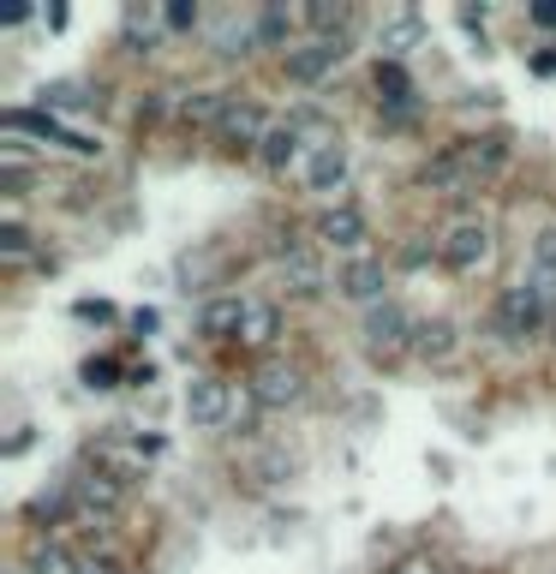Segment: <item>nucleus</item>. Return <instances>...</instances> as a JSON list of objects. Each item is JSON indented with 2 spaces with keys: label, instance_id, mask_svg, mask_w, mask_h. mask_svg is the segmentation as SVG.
I'll use <instances>...</instances> for the list:
<instances>
[{
  "label": "nucleus",
  "instance_id": "30",
  "mask_svg": "<svg viewBox=\"0 0 556 574\" xmlns=\"http://www.w3.org/2000/svg\"><path fill=\"white\" fill-rule=\"evenodd\" d=\"M162 24H168V31H192V24H198V7H192V0H174V7L162 12Z\"/></svg>",
  "mask_w": 556,
  "mask_h": 574
},
{
  "label": "nucleus",
  "instance_id": "11",
  "mask_svg": "<svg viewBox=\"0 0 556 574\" xmlns=\"http://www.w3.org/2000/svg\"><path fill=\"white\" fill-rule=\"evenodd\" d=\"M377 96H384L389 121H407V114H413V79H407L401 61H377Z\"/></svg>",
  "mask_w": 556,
  "mask_h": 574
},
{
  "label": "nucleus",
  "instance_id": "20",
  "mask_svg": "<svg viewBox=\"0 0 556 574\" xmlns=\"http://www.w3.org/2000/svg\"><path fill=\"white\" fill-rule=\"evenodd\" d=\"M258 156L270 161V168H287V161L300 156V126L287 121V126H270V138L258 144Z\"/></svg>",
  "mask_w": 556,
  "mask_h": 574
},
{
  "label": "nucleus",
  "instance_id": "21",
  "mask_svg": "<svg viewBox=\"0 0 556 574\" xmlns=\"http://www.w3.org/2000/svg\"><path fill=\"white\" fill-rule=\"evenodd\" d=\"M287 36H294V12L263 7L258 12V42H263V49H287Z\"/></svg>",
  "mask_w": 556,
  "mask_h": 574
},
{
  "label": "nucleus",
  "instance_id": "15",
  "mask_svg": "<svg viewBox=\"0 0 556 574\" xmlns=\"http://www.w3.org/2000/svg\"><path fill=\"white\" fill-rule=\"evenodd\" d=\"M245 312H252V305H240V300H210L203 317H198V330L210 335V342H228V335L245 330Z\"/></svg>",
  "mask_w": 556,
  "mask_h": 574
},
{
  "label": "nucleus",
  "instance_id": "29",
  "mask_svg": "<svg viewBox=\"0 0 556 574\" xmlns=\"http://www.w3.org/2000/svg\"><path fill=\"white\" fill-rule=\"evenodd\" d=\"M0 258H31V233H24L19 222L0 228Z\"/></svg>",
  "mask_w": 556,
  "mask_h": 574
},
{
  "label": "nucleus",
  "instance_id": "36",
  "mask_svg": "<svg viewBox=\"0 0 556 574\" xmlns=\"http://www.w3.org/2000/svg\"><path fill=\"white\" fill-rule=\"evenodd\" d=\"M19 574H31V568H19Z\"/></svg>",
  "mask_w": 556,
  "mask_h": 574
},
{
  "label": "nucleus",
  "instance_id": "17",
  "mask_svg": "<svg viewBox=\"0 0 556 574\" xmlns=\"http://www.w3.org/2000/svg\"><path fill=\"white\" fill-rule=\"evenodd\" d=\"M413 353H419V359H449V353H455V323H443V317L419 323V330H413Z\"/></svg>",
  "mask_w": 556,
  "mask_h": 574
},
{
  "label": "nucleus",
  "instance_id": "27",
  "mask_svg": "<svg viewBox=\"0 0 556 574\" xmlns=\"http://www.w3.org/2000/svg\"><path fill=\"white\" fill-rule=\"evenodd\" d=\"M258 42V24H222L216 31V54H245Z\"/></svg>",
  "mask_w": 556,
  "mask_h": 574
},
{
  "label": "nucleus",
  "instance_id": "4",
  "mask_svg": "<svg viewBox=\"0 0 556 574\" xmlns=\"http://www.w3.org/2000/svg\"><path fill=\"white\" fill-rule=\"evenodd\" d=\"M342 36H317V42H305V49L287 54V79L294 84H317V79H329L335 66H342Z\"/></svg>",
  "mask_w": 556,
  "mask_h": 574
},
{
  "label": "nucleus",
  "instance_id": "14",
  "mask_svg": "<svg viewBox=\"0 0 556 574\" xmlns=\"http://www.w3.org/2000/svg\"><path fill=\"white\" fill-rule=\"evenodd\" d=\"M317 240L347 246V252H354V246L365 240V216L354 210V203H335V210H324V216H317Z\"/></svg>",
  "mask_w": 556,
  "mask_h": 574
},
{
  "label": "nucleus",
  "instance_id": "8",
  "mask_svg": "<svg viewBox=\"0 0 556 574\" xmlns=\"http://www.w3.org/2000/svg\"><path fill=\"white\" fill-rule=\"evenodd\" d=\"M216 132H222V144H228V150H252V144L270 138V132H263V108H258V102H233V108L222 114V126H216Z\"/></svg>",
  "mask_w": 556,
  "mask_h": 574
},
{
  "label": "nucleus",
  "instance_id": "10",
  "mask_svg": "<svg viewBox=\"0 0 556 574\" xmlns=\"http://www.w3.org/2000/svg\"><path fill=\"white\" fill-rule=\"evenodd\" d=\"M426 186H437V191H449V198H466V191L479 186V174L466 168L461 144H455V150H443V156H437V161H426Z\"/></svg>",
  "mask_w": 556,
  "mask_h": 574
},
{
  "label": "nucleus",
  "instance_id": "18",
  "mask_svg": "<svg viewBox=\"0 0 556 574\" xmlns=\"http://www.w3.org/2000/svg\"><path fill=\"white\" fill-rule=\"evenodd\" d=\"M305 174H312V186H317V191H335V186L347 180V150H342V144H335V138H329L324 150L312 156V168H305Z\"/></svg>",
  "mask_w": 556,
  "mask_h": 574
},
{
  "label": "nucleus",
  "instance_id": "31",
  "mask_svg": "<svg viewBox=\"0 0 556 574\" xmlns=\"http://www.w3.org/2000/svg\"><path fill=\"white\" fill-rule=\"evenodd\" d=\"M533 258H538V270H545V275H556V228H545L533 240Z\"/></svg>",
  "mask_w": 556,
  "mask_h": 574
},
{
  "label": "nucleus",
  "instance_id": "7",
  "mask_svg": "<svg viewBox=\"0 0 556 574\" xmlns=\"http://www.w3.org/2000/svg\"><path fill=\"white\" fill-rule=\"evenodd\" d=\"M384 282H389L384 258H354L342 270V293H347V300H359V305H384Z\"/></svg>",
  "mask_w": 556,
  "mask_h": 574
},
{
  "label": "nucleus",
  "instance_id": "3",
  "mask_svg": "<svg viewBox=\"0 0 556 574\" xmlns=\"http://www.w3.org/2000/svg\"><path fill=\"white\" fill-rule=\"evenodd\" d=\"M228 407H233V395H228L222 377H192V389H186V419H192L198 431H216V425L228 419Z\"/></svg>",
  "mask_w": 556,
  "mask_h": 574
},
{
  "label": "nucleus",
  "instance_id": "33",
  "mask_svg": "<svg viewBox=\"0 0 556 574\" xmlns=\"http://www.w3.org/2000/svg\"><path fill=\"white\" fill-rule=\"evenodd\" d=\"M78 574H126V568L114 563V556H84V563H78Z\"/></svg>",
  "mask_w": 556,
  "mask_h": 574
},
{
  "label": "nucleus",
  "instance_id": "16",
  "mask_svg": "<svg viewBox=\"0 0 556 574\" xmlns=\"http://www.w3.org/2000/svg\"><path fill=\"white\" fill-rule=\"evenodd\" d=\"M461 156H466V168L485 180V174H496L508 161V138L503 132H485V138H461Z\"/></svg>",
  "mask_w": 556,
  "mask_h": 574
},
{
  "label": "nucleus",
  "instance_id": "24",
  "mask_svg": "<svg viewBox=\"0 0 556 574\" xmlns=\"http://www.w3.org/2000/svg\"><path fill=\"white\" fill-rule=\"evenodd\" d=\"M150 42H156V19L144 7H126V49L132 54H150Z\"/></svg>",
  "mask_w": 556,
  "mask_h": 574
},
{
  "label": "nucleus",
  "instance_id": "12",
  "mask_svg": "<svg viewBox=\"0 0 556 574\" xmlns=\"http://www.w3.org/2000/svg\"><path fill=\"white\" fill-rule=\"evenodd\" d=\"M72 497H78V509H84V514H114V509H120V479L96 467V473L72 479Z\"/></svg>",
  "mask_w": 556,
  "mask_h": 574
},
{
  "label": "nucleus",
  "instance_id": "1",
  "mask_svg": "<svg viewBox=\"0 0 556 574\" xmlns=\"http://www.w3.org/2000/svg\"><path fill=\"white\" fill-rule=\"evenodd\" d=\"M538 323H545V293L533 282L503 288V300H496V330H503L508 342H526V335H538Z\"/></svg>",
  "mask_w": 556,
  "mask_h": 574
},
{
  "label": "nucleus",
  "instance_id": "35",
  "mask_svg": "<svg viewBox=\"0 0 556 574\" xmlns=\"http://www.w3.org/2000/svg\"><path fill=\"white\" fill-rule=\"evenodd\" d=\"M533 24H545V31H556V7H533Z\"/></svg>",
  "mask_w": 556,
  "mask_h": 574
},
{
  "label": "nucleus",
  "instance_id": "19",
  "mask_svg": "<svg viewBox=\"0 0 556 574\" xmlns=\"http://www.w3.org/2000/svg\"><path fill=\"white\" fill-rule=\"evenodd\" d=\"M228 108H233V96H222V91H198V96L180 102V121H192V126H222Z\"/></svg>",
  "mask_w": 556,
  "mask_h": 574
},
{
  "label": "nucleus",
  "instance_id": "9",
  "mask_svg": "<svg viewBox=\"0 0 556 574\" xmlns=\"http://www.w3.org/2000/svg\"><path fill=\"white\" fill-rule=\"evenodd\" d=\"M485 252H491L485 222H461V228L443 240V263H449V270H479V263H485Z\"/></svg>",
  "mask_w": 556,
  "mask_h": 574
},
{
  "label": "nucleus",
  "instance_id": "28",
  "mask_svg": "<svg viewBox=\"0 0 556 574\" xmlns=\"http://www.w3.org/2000/svg\"><path fill=\"white\" fill-rule=\"evenodd\" d=\"M84 84H49V91H42V108H84Z\"/></svg>",
  "mask_w": 556,
  "mask_h": 574
},
{
  "label": "nucleus",
  "instance_id": "26",
  "mask_svg": "<svg viewBox=\"0 0 556 574\" xmlns=\"http://www.w3.org/2000/svg\"><path fill=\"white\" fill-rule=\"evenodd\" d=\"M84 389H114L120 383V359H108V353H96V359H84Z\"/></svg>",
  "mask_w": 556,
  "mask_h": 574
},
{
  "label": "nucleus",
  "instance_id": "22",
  "mask_svg": "<svg viewBox=\"0 0 556 574\" xmlns=\"http://www.w3.org/2000/svg\"><path fill=\"white\" fill-rule=\"evenodd\" d=\"M31 574H78V556L66 551V544H36L31 551Z\"/></svg>",
  "mask_w": 556,
  "mask_h": 574
},
{
  "label": "nucleus",
  "instance_id": "32",
  "mask_svg": "<svg viewBox=\"0 0 556 574\" xmlns=\"http://www.w3.org/2000/svg\"><path fill=\"white\" fill-rule=\"evenodd\" d=\"M389 574H443V568H437L431 556H401V563H395Z\"/></svg>",
  "mask_w": 556,
  "mask_h": 574
},
{
  "label": "nucleus",
  "instance_id": "2",
  "mask_svg": "<svg viewBox=\"0 0 556 574\" xmlns=\"http://www.w3.org/2000/svg\"><path fill=\"white\" fill-rule=\"evenodd\" d=\"M413 330H419V323L407 317L395 300H384V305H371V312H365V347H371L377 359H384V353L413 347Z\"/></svg>",
  "mask_w": 556,
  "mask_h": 574
},
{
  "label": "nucleus",
  "instance_id": "6",
  "mask_svg": "<svg viewBox=\"0 0 556 574\" xmlns=\"http://www.w3.org/2000/svg\"><path fill=\"white\" fill-rule=\"evenodd\" d=\"M275 252H282V282L287 288L294 293H324V258L305 252V246H294V240H282Z\"/></svg>",
  "mask_w": 556,
  "mask_h": 574
},
{
  "label": "nucleus",
  "instance_id": "34",
  "mask_svg": "<svg viewBox=\"0 0 556 574\" xmlns=\"http://www.w3.org/2000/svg\"><path fill=\"white\" fill-rule=\"evenodd\" d=\"M78 317H96L102 323V317H114V305L108 300H78Z\"/></svg>",
  "mask_w": 556,
  "mask_h": 574
},
{
  "label": "nucleus",
  "instance_id": "13",
  "mask_svg": "<svg viewBox=\"0 0 556 574\" xmlns=\"http://www.w3.org/2000/svg\"><path fill=\"white\" fill-rule=\"evenodd\" d=\"M419 36H426V19H419V12H395V19H384V31H377V42H384V61L413 54Z\"/></svg>",
  "mask_w": 556,
  "mask_h": 574
},
{
  "label": "nucleus",
  "instance_id": "23",
  "mask_svg": "<svg viewBox=\"0 0 556 574\" xmlns=\"http://www.w3.org/2000/svg\"><path fill=\"white\" fill-rule=\"evenodd\" d=\"M275 330H282V317H275V305H252V312H245V330H240V342H252V347H270V342H275Z\"/></svg>",
  "mask_w": 556,
  "mask_h": 574
},
{
  "label": "nucleus",
  "instance_id": "5",
  "mask_svg": "<svg viewBox=\"0 0 556 574\" xmlns=\"http://www.w3.org/2000/svg\"><path fill=\"white\" fill-rule=\"evenodd\" d=\"M300 395H305V377L294 372V365H282V359L258 365V377H252V401L258 407H294Z\"/></svg>",
  "mask_w": 556,
  "mask_h": 574
},
{
  "label": "nucleus",
  "instance_id": "25",
  "mask_svg": "<svg viewBox=\"0 0 556 574\" xmlns=\"http://www.w3.org/2000/svg\"><path fill=\"white\" fill-rule=\"evenodd\" d=\"M305 24H312V31H342L347 24V0H312V7H305Z\"/></svg>",
  "mask_w": 556,
  "mask_h": 574
}]
</instances>
